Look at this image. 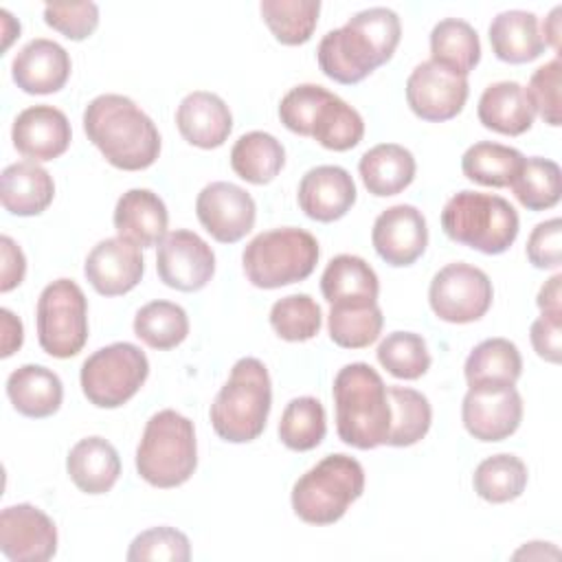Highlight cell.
Here are the masks:
<instances>
[{"mask_svg":"<svg viewBox=\"0 0 562 562\" xmlns=\"http://www.w3.org/2000/svg\"><path fill=\"white\" fill-rule=\"evenodd\" d=\"M400 37L397 13L386 7H371L351 15L345 26L325 33L316 59L323 75L336 83H360L393 57Z\"/></svg>","mask_w":562,"mask_h":562,"instance_id":"obj_1","label":"cell"},{"mask_svg":"<svg viewBox=\"0 0 562 562\" xmlns=\"http://www.w3.org/2000/svg\"><path fill=\"white\" fill-rule=\"evenodd\" d=\"M83 132L103 158L123 171L151 167L160 156L154 121L123 94H99L83 110Z\"/></svg>","mask_w":562,"mask_h":562,"instance_id":"obj_2","label":"cell"},{"mask_svg":"<svg viewBox=\"0 0 562 562\" xmlns=\"http://www.w3.org/2000/svg\"><path fill=\"white\" fill-rule=\"evenodd\" d=\"M338 437L358 450L386 443L391 404L382 375L367 362L345 364L331 386Z\"/></svg>","mask_w":562,"mask_h":562,"instance_id":"obj_3","label":"cell"},{"mask_svg":"<svg viewBox=\"0 0 562 562\" xmlns=\"http://www.w3.org/2000/svg\"><path fill=\"white\" fill-rule=\"evenodd\" d=\"M270 406L272 382L266 364L250 356L239 358L211 404V426L228 443H248L263 432Z\"/></svg>","mask_w":562,"mask_h":562,"instance_id":"obj_4","label":"cell"},{"mask_svg":"<svg viewBox=\"0 0 562 562\" xmlns=\"http://www.w3.org/2000/svg\"><path fill=\"white\" fill-rule=\"evenodd\" d=\"M198 468L193 422L173 408L154 413L136 448V472L154 487L169 490L187 483Z\"/></svg>","mask_w":562,"mask_h":562,"instance_id":"obj_5","label":"cell"},{"mask_svg":"<svg viewBox=\"0 0 562 562\" xmlns=\"http://www.w3.org/2000/svg\"><path fill=\"white\" fill-rule=\"evenodd\" d=\"M441 228L461 246L483 255H501L516 241L520 220L505 198L465 189L446 202Z\"/></svg>","mask_w":562,"mask_h":562,"instance_id":"obj_6","label":"cell"},{"mask_svg":"<svg viewBox=\"0 0 562 562\" xmlns=\"http://www.w3.org/2000/svg\"><path fill=\"white\" fill-rule=\"evenodd\" d=\"M364 492V470L349 454H327L292 487V509L307 525H334Z\"/></svg>","mask_w":562,"mask_h":562,"instance_id":"obj_7","label":"cell"},{"mask_svg":"<svg viewBox=\"0 0 562 562\" xmlns=\"http://www.w3.org/2000/svg\"><path fill=\"white\" fill-rule=\"evenodd\" d=\"M318 255V241L310 231L283 226L255 235L241 252V266L255 288L274 290L307 279Z\"/></svg>","mask_w":562,"mask_h":562,"instance_id":"obj_8","label":"cell"},{"mask_svg":"<svg viewBox=\"0 0 562 562\" xmlns=\"http://www.w3.org/2000/svg\"><path fill=\"white\" fill-rule=\"evenodd\" d=\"M149 375V360L132 342H112L90 353L79 373L81 391L97 408H119L130 402Z\"/></svg>","mask_w":562,"mask_h":562,"instance_id":"obj_9","label":"cell"},{"mask_svg":"<svg viewBox=\"0 0 562 562\" xmlns=\"http://www.w3.org/2000/svg\"><path fill=\"white\" fill-rule=\"evenodd\" d=\"M37 342L53 358L77 356L88 340V299L72 279L48 283L35 307Z\"/></svg>","mask_w":562,"mask_h":562,"instance_id":"obj_10","label":"cell"},{"mask_svg":"<svg viewBox=\"0 0 562 562\" xmlns=\"http://www.w3.org/2000/svg\"><path fill=\"white\" fill-rule=\"evenodd\" d=\"M494 288L490 277L465 261L443 266L430 281L428 303L439 321L465 325L483 318L492 307Z\"/></svg>","mask_w":562,"mask_h":562,"instance_id":"obj_11","label":"cell"},{"mask_svg":"<svg viewBox=\"0 0 562 562\" xmlns=\"http://www.w3.org/2000/svg\"><path fill=\"white\" fill-rule=\"evenodd\" d=\"M470 94L468 77L428 59L413 68L406 79V103L415 116L430 123L454 119Z\"/></svg>","mask_w":562,"mask_h":562,"instance_id":"obj_12","label":"cell"},{"mask_svg":"<svg viewBox=\"0 0 562 562\" xmlns=\"http://www.w3.org/2000/svg\"><path fill=\"white\" fill-rule=\"evenodd\" d=\"M195 215L215 241L235 244L252 231L257 206L246 189L220 180L198 193Z\"/></svg>","mask_w":562,"mask_h":562,"instance_id":"obj_13","label":"cell"},{"mask_svg":"<svg viewBox=\"0 0 562 562\" xmlns=\"http://www.w3.org/2000/svg\"><path fill=\"white\" fill-rule=\"evenodd\" d=\"M156 270L167 288L198 292L215 272V255L198 233L178 228L158 244Z\"/></svg>","mask_w":562,"mask_h":562,"instance_id":"obj_14","label":"cell"},{"mask_svg":"<svg viewBox=\"0 0 562 562\" xmlns=\"http://www.w3.org/2000/svg\"><path fill=\"white\" fill-rule=\"evenodd\" d=\"M461 419L474 439L503 441L522 422V397L514 384L470 386L461 404Z\"/></svg>","mask_w":562,"mask_h":562,"instance_id":"obj_15","label":"cell"},{"mask_svg":"<svg viewBox=\"0 0 562 562\" xmlns=\"http://www.w3.org/2000/svg\"><path fill=\"white\" fill-rule=\"evenodd\" d=\"M0 551L11 562H46L57 553V527L31 503L9 505L0 514Z\"/></svg>","mask_w":562,"mask_h":562,"instance_id":"obj_16","label":"cell"},{"mask_svg":"<svg viewBox=\"0 0 562 562\" xmlns=\"http://www.w3.org/2000/svg\"><path fill=\"white\" fill-rule=\"evenodd\" d=\"M371 244L378 257L393 268L415 263L428 246L424 213L413 204L389 206L373 222Z\"/></svg>","mask_w":562,"mask_h":562,"instance_id":"obj_17","label":"cell"},{"mask_svg":"<svg viewBox=\"0 0 562 562\" xmlns=\"http://www.w3.org/2000/svg\"><path fill=\"white\" fill-rule=\"evenodd\" d=\"M145 261L140 248L123 237L101 239L86 257L83 274L101 296H121L140 283Z\"/></svg>","mask_w":562,"mask_h":562,"instance_id":"obj_18","label":"cell"},{"mask_svg":"<svg viewBox=\"0 0 562 562\" xmlns=\"http://www.w3.org/2000/svg\"><path fill=\"white\" fill-rule=\"evenodd\" d=\"M72 138L68 116L53 105H31L22 110L11 127L13 147L33 162L59 158Z\"/></svg>","mask_w":562,"mask_h":562,"instance_id":"obj_19","label":"cell"},{"mask_svg":"<svg viewBox=\"0 0 562 562\" xmlns=\"http://www.w3.org/2000/svg\"><path fill=\"white\" fill-rule=\"evenodd\" d=\"M296 200L310 220L329 224L345 217L356 204V182L338 165H318L301 178Z\"/></svg>","mask_w":562,"mask_h":562,"instance_id":"obj_20","label":"cell"},{"mask_svg":"<svg viewBox=\"0 0 562 562\" xmlns=\"http://www.w3.org/2000/svg\"><path fill=\"white\" fill-rule=\"evenodd\" d=\"M70 68V55L61 44L35 37L15 53L11 61V77L26 94H53L66 86Z\"/></svg>","mask_w":562,"mask_h":562,"instance_id":"obj_21","label":"cell"},{"mask_svg":"<svg viewBox=\"0 0 562 562\" xmlns=\"http://www.w3.org/2000/svg\"><path fill=\"white\" fill-rule=\"evenodd\" d=\"M176 125L189 145L215 149L226 143L233 130V114L215 92L193 90L180 101L176 110Z\"/></svg>","mask_w":562,"mask_h":562,"instance_id":"obj_22","label":"cell"},{"mask_svg":"<svg viewBox=\"0 0 562 562\" xmlns=\"http://www.w3.org/2000/svg\"><path fill=\"white\" fill-rule=\"evenodd\" d=\"M112 222L119 237L138 248H154L167 237L169 213L158 193L149 189H130L116 200Z\"/></svg>","mask_w":562,"mask_h":562,"instance_id":"obj_23","label":"cell"},{"mask_svg":"<svg viewBox=\"0 0 562 562\" xmlns=\"http://www.w3.org/2000/svg\"><path fill=\"white\" fill-rule=\"evenodd\" d=\"M55 198L53 176L33 160L4 167L0 176V200L4 211L18 217L44 213Z\"/></svg>","mask_w":562,"mask_h":562,"instance_id":"obj_24","label":"cell"},{"mask_svg":"<svg viewBox=\"0 0 562 562\" xmlns=\"http://www.w3.org/2000/svg\"><path fill=\"white\" fill-rule=\"evenodd\" d=\"M66 472L83 494H105L121 476V457L108 439L86 437L70 448Z\"/></svg>","mask_w":562,"mask_h":562,"instance_id":"obj_25","label":"cell"},{"mask_svg":"<svg viewBox=\"0 0 562 562\" xmlns=\"http://www.w3.org/2000/svg\"><path fill=\"white\" fill-rule=\"evenodd\" d=\"M7 397L20 415L44 419L59 411L64 384L55 371L42 364H22L7 378Z\"/></svg>","mask_w":562,"mask_h":562,"instance_id":"obj_26","label":"cell"},{"mask_svg":"<svg viewBox=\"0 0 562 562\" xmlns=\"http://www.w3.org/2000/svg\"><path fill=\"white\" fill-rule=\"evenodd\" d=\"M487 37L492 53L507 64L533 61L547 48L536 13L522 9L498 13L487 29Z\"/></svg>","mask_w":562,"mask_h":562,"instance_id":"obj_27","label":"cell"},{"mask_svg":"<svg viewBox=\"0 0 562 562\" xmlns=\"http://www.w3.org/2000/svg\"><path fill=\"white\" fill-rule=\"evenodd\" d=\"M483 127L505 134L520 136L533 125V105L525 88L516 81H496L487 86L476 108Z\"/></svg>","mask_w":562,"mask_h":562,"instance_id":"obj_28","label":"cell"},{"mask_svg":"<svg viewBox=\"0 0 562 562\" xmlns=\"http://www.w3.org/2000/svg\"><path fill=\"white\" fill-rule=\"evenodd\" d=\"M358 171L371 195L389 198L402 193L413 182L417 165L406 147L380 143L360 156Z\"/></svg>","mask_w":562,"mask_h":562,"instance_id":"obj_29","label":"cell"},{"mask_svg":"<svg viewBox=\"0 0 562 562\" xmlns=\"http://www.w3.org/2000/svg\"><path fill=\"white\" fill-rule=\"evenodd\" d=\"M321 292L329 305L373 303L380 281L375 270L356 255H336L321 277Z\"/></svg>","mask_w":562,"mask_h":562,"instance_id":"obj_30","label":"cell"},{"mask_svg":"<svg viewBox=\"0 0 562 562\" xmlns=\"http://www.w3.org/2000/svg\"><path fill=\"white\" fill-rule=\"evenodd\" d=\"M468 386H507L516 384L522 373L518 347L507 338H487L465 358Z\"/></svg>","mask_w":562,"mask_h":562,"instance_id":"obj_31","label":"cell"},{"mask_svg":"<svg viewBox=\"0 0 562 562\" xmlns=\"http://www.w3.org/2000/svg\"><path fill=\"white\" fill-rule=\"evenodd\" d=\"M285 165L283 145L268 132H248L239 136L231 149L233 171L250 184L272 182Z\"/></svg>","mask_w":562,"mask_h":562,"instance_id":"obj_32","label":"cell"},{"mask_svg":"<svg viewBox=\"0 0 562 562\" xmlns=\"http://www.w3.org/2000/svg\"><path fill=\"white\" fill-rule=\"evenodd\" d=\"M522 162L525 156L518 149L492 140H481L470 145L461 156V171L476 184L503 189L514 182Z\"/></svg>","mask_w":562,"mask_h":562,"instance_id":"obj_33","label":"cell"},{"mask_svg":"<svg viewBox=\"0 0 562 562\" xmlns=\"http://www.w3.org/2000/svg\"><path fill=\"white\" fill-rule=\"evenodd\" d=\"M430 59L468 77L481 61V42L465 20L446 18L430 31Z\"/></svg>","mask_w":562,"mask_h":562,"instance_id":"obj_34","label":"cell"},{"mask_svg":"<svg viewBox=\"0 0 562 562\" xmlns=\"http://www.w3.org/2000/svg\"><path fill=\"white\" fill-rule=\"evenodd\" d=\"M362 136L364 121L360 112L334 92H329L314 114L310 138H314L325 149L347 151L353 149L362 140Z\"/></svg>","mask_w":562,"mask_h":562,"instance_id":"obj_35","label":"cell"},{"mask_svg":"<svg viewBox=\"0 0 562 562\" xmlns=\"http://www.w3.org/2000/svg\"><path fill=\"white\" fill-rule=\"evenodd\" d=\"M391 404V428L386 446L406 448L426 437L432 424V408L424 393L408 386H386Z\"/></svg>","mask_w":562,"mask_h":562,"instance_id":"obj_36","label":"cell"},{"mask_svg":"<svg viewBox=\"0 0 562 562\" xmlns=\"http://www.w3.org/2000/svg\"><path fill=\"white\" fill-rule=\"evenodd\" d=\"M384 316L373 303H342L331 305L327 316L329 338L342 349H364L373 345L382 331Z\"/></svg>","mask_w":562,"mask_h":562,"instance_id":"obj_37","label":"cell"},{"mask_svg":"<svg viewBox=\"0 0 562 562\" xmlns=\"http://www.w3.org/2000/svg\"><path fill=\"white\" fill-rule=\"evenodd\" d=\"M527 465L518 457L501 452L483 459L476 465L472 487L483 501L501 505L518 498L527 487Z\"/></svg>","mask_w":562,"mask_h":562,"instance_id":"obj_38","label":"cell"},{"mask_svg":"<svg viewBox=\"0 0 562 562\" xmlns=\"http://www.w3.org/2000/svg\"><path fill=\"white\" fill-rule=\"evenodd\" d=\"M261 18L277 42L285 46H301L310 42L321 13L318 0H263L259 4Z\"/></svg>","mask_w":562,"mask_h":562,"instance_id":"obj_39","label":"cell"},{"mask_svg":"<svg viewBox=\"0 0 562 562\" xmlns=\"http://www.w3.org/2000/svg\"><path fill=\"white\" fill-rule=\"evenodd\" d=\"M134 334L147 347L167 351L189 336V316L178 303L151 301L136 312Z\"/></svg>","mask_w":562,"mask_h":562,"instance_id":"obj_40","label":"cell"},{"mask_svg":"<svg viewBox=\"0 0 562 562\" xmlns=\"http://www.w3.org/2000/svg\"><path fill=\"white\" fill-rule=\"evenodd\" d=\"M327 432L323 404L312 395L294 397L285 404L279 422V439L294 452L314 450Z\"/></svg>","mask_w":562,"mask_h":562,"instance_id":"obj_41","label":"cell"},{"mask_svg":"<svg viewBox=\"0 0 562 562\" xmlns=\"http://www.w3.org/2000/svg\"><path fill=\"white\" fill-rule=\"evenodd\" d=\"M509 187L527 211L551 209L560 202V167L542 156L525 158Z\"/></svg>","mask_w":562,"mask_h":562,"instance_id":"obj_42","label":"cell"},{"mask_svg":"<svg viewBox=\"0 0 562 562\" xmlns=\"http://www.w3.org/2000/svg\"><path fill=\"white\" fill-rule=\"evenodd\" d=\"M321 305L310 294H288L270 307V327L288 342H305L321 331Z\"/></svg>","mask_w":562,"mask_h":562,"instance_id":"obj_43","label":"cell"},{"mask_svg":"<svg viewBox=\"0 0 562 562\" xmlns=\"http://www.w3.org/2000/svg\"><path fill=\"white\" fill-rule=\"evenodd\" d=\"M378 362L397 380H417L430 369V353L424 336L393 331L378 345Z\"/></svg>","mask_w":562,"mask_h":562,"instance_id":"obj_44","label":"cell"},{"mask_svg":"<svg viewBox=\"0 0 562 562\" xmlns=\"http://www.w3.org/2000/svg\"><path fill=\"white\" fill-rule=\"evenodd\" d=\"M130 562L140 560H167V562H187L191 558L189 538L173 527H151L140 531L125 555Z\"/></svg>","mask_w":562,"mask_h":562,"instance_id":"obj_45","label":"cell"},{"mask_svg":"<svg viewBox=\"0 0 562 562\" xmlns=\"http://www.w3.org/2000/svg\"><path fill=\"white\" fill-rule=\"evenodd\" d=\"M327 94L329 90L318 83L294 86L290 92H285V97L279 103L281 123L299 136H310L314 114Z\"/></svg>","mask_w":562,"mask_h":562,"instance_id":"obj_46","label":"cell"},{"mask_svg":"<svg viewBox=\"0 0 562 562\" xmlns=\"http://www.w3.org/2000/svg\"><path fill=\"white\" fill-rule=\"evenodd\" d=\"M560 75H562V66H560V57L555 55L551 61L533 70L529 86L525 88L533 105V112H538L542 121L549 123L551 127H558L562 121L560 119Z\"/></svg>","mask_w":562,"mask_h":562,"instance_id":"obj_47","label":"cell"},{"mask_svg":"<svg viewBox=\"0 0 562 562\" xmlns=\"http://www.w3.org/2000/svg\"><path fill=\"white\" fill-rule=\"evenodd\" d=\"M44 22L72 42L90 37L99 26V7L94 2L46 4Z\"/></svg>","mask_w":562,"mask_h":562,"instance_id":"obj_48","label":"cell"},{"mask_svg":"<svg viewBox=\"0 0 562 562\" xmlns=\"http://www.w3.org/2000/svg\"><path fill=\"white\" fill-rule=\"evenodd\" d=\"M527 259L540 270H555L562 263V222L551 217L536 224L527 239Z\"/></svg>","mask_w":562,"mask_h":562,"instance_id":"obj_49","label":"cell"},{"mask_svg":"<svg viewBox=\"0 0 562 562\" xmlns=\"http://www.w3.org/2000/svg\"><path fill=\"white\" fill-rule=\"evenodd\" d=\"M529 338L533 345V351L551 362L558 364L562 356V316H547L540 314L529 329Z\"/></svg>","mask_w":562,"mask_h":562,"instance_id":"obj_50","label":"cell"},{"mask_svg":"<svg viewBox=\"0 0 562 562\" xmlns=\"http://www.w3.org/2000/svg\"><path fill=\"white\" fill-rule=\"evenodd\" d=\"M0 252H2V270H0V292H11L24 281L26 274V259L22 248L9 237H0Z\"/></svg>","mask_w":562,"mask_h":562,"instance_id":"obj_51","label":"cell"},{"mask_svg":"<svg viewBox=\"0 0 562 562\" xmlns=\"http://www.w3.org/2000/svg\"><path fill=\"white\" fill-rule=\"evenodd\" d=\"M0 323H2V351H0V356L9 358L22 347L24 327H22V321L7 307L0 310Z\"/></svg>","mask_w":562,"mask_h":562,"instance_id":"obj_52","label":"cell"},{"mask_svg":"<svg viewBox=\"0 0 562 562\" xmlns=\"http://www.w3.org/2000/svg\"><path fill=\"white\" fill-rule=\"evenodd\" d=\"M560 283H562V274L555 272L549 281H544V285L538 292V307L542 314L547 316H562V294H560Z\"/></svg>","mask_w":562,"mask_h":562,"instance_id":"obj_53","label":"cell"},{"mask_svg":"<svg viewBox=\"0 0 562 562\" xmlns=\"http://www.w3.org/2000/svg\"><path fill=\"white\" fill-rule=\"evenodd\" d=\"M560 13H562V7H553L551 13L544 18L542 22V40L547 46H551L555 53H560Z\"/></svg>","mask_w":562,"mask_h":562,"instance_id":"obj_54","label":"cell"},{"mask_svg":"<svg viewBox=\"0 0 562 562\" xmlns=\"http://www.w3.org/2000/svg\"><path fill=\"white\" fill-rule=\"evenodd\" d=\"M558 549L551 542H529L522 549L514 553V560L527 558V560H542V558H558Z\"/></svg>","mask_w":562,"mask_h":562,"instance_id":"obj_55","label":"cell"}]
</instances>
